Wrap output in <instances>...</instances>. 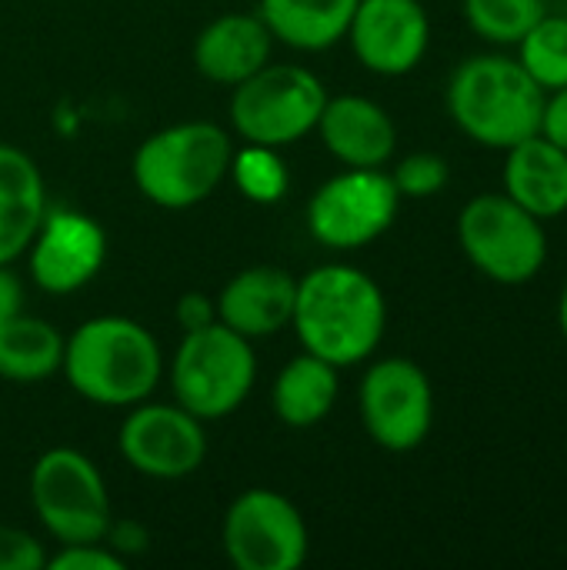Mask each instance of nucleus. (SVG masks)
<instances>
[{
  "mask_svg": "<svg viewBox=\"0 0 567 570\" xmlns=\"http://www.w3.org/2000/svg\"><path fill=\"white\" fill-rule=\"evenodd\" d=\"M307 354L351 367L368 361L388 327V304L374 277L351 264H324L297 281L291 317Z\"/></svg>",
  "mask_w": 567,
  "mask_h": 570,
  "instance_id": "nucleus-1",
  "label": "nucleus"
},
{
  "mask_svg": "<svg viewBox=\"0 0 567 570\" xmlns=\"http://www.w3.org/2000/svg\"><path fill=\"white\" fill-rule=\"evenodd\" d=\"M545 100L548 94L531 80L521 60L508 53H475L461 60L444 90L454 127L488 150H508L541 134Z\"/></svg>",
  "mask_w": 567,
  "mask_h": 570,
  "instance_id": "nucleus-2",
  "label": "nucleus"
},
{
  "mask_svg": "<svg viewBox=\"0 0 567 570\" xmlns=\"http://www.w3.org/2000/svg\"><path fill=\"white\" fill-rule=\"evenodd\" d=\"M60 367L84 401L134 407L160 381V347L130 317H94L63 341Z\"/></svg>",
  "mask_w": 567,
  "mask_h": 570,
  "instance_id": "nucleus-3",
  "label": "nucleus"
},
{
  "mask_svg": "<svg viewBox=\"0 0 567 570\" xmlns=\"http://www.w3.org/2000/svg\"><path fill=\"white\" fill-rule=\"evenodd\" d=\"M231 137L211 120L174 124L150 134L134 154L140 194L164 210H187L207 200L231 174Z\"/></svg>",
  "mask_w": 567,
  "mask_h": 570,
  "instance_id": "nucleus-4",
  "label": "nucleus"
},
{
  "mask_svg": "<svg viewBox=\"0 0 567 570\" xmlns=\"http://www.w3.org/2000/svg\"><path fill=\"white\" fill-rule=\"evenodd\" d=\"M458 244L475 271L505 287L535 281L548 264V227L501 194H478L458 214Z\"/></svg>",
  "mask_w": 567,
  "mask_h": 570,
  "instance_id": "nucleus-5",
  "label": "nucleus"
},
{
  "mask_svg": "<svg viewBox=\"0 0 567 570\" xmlns=\"http://www.w3.org/2000/svg\"><path fill=\"white\" fill-rule=\"evenodd\" d=\"M254 377L257 361L251 341L221 321L187 331L170 364L177 404L201 421L234 414L247 401Z\"/></svg>",
  "mask_w": 567,
  "mask_h": 570,
  "instance_id": "nucleus-6",
  "label": "nucleus"
},
{
  "mask_svg": "<svg viewBox=\"0 0 567 570\" xmlns=\"http://www.w3.org/2000/svg\"><path fill=\"white\" fill-rule=\"evenodd\" d=\"M328 104L324 83L297 63H264L231 97V124L247 144L287 147L317 127Z\"/></svg>",
  "mask_w": 567,
  "mask_h": 570,
  "instance_id": "nucleus-7",
  "label": "nucleus"
},
{
  "mask_svg": "<svg viewBox=\"0 0 567 570\" xmlns=\"http://www.w3.org/2000/svg\"><path fill=\"white\" fill-rule=\"evenodd\" d=\"M30 504L60 544L104 541L114 521L100 471L74 448H53L37 458L30 471Z\"/></svg>",
  "mask_w": 567,
  "mask_h": 570,
  "instance_id": "nucleus-8",
  "label": "nucleus"
},
{
  "mask_svg": "<svg viewBox=\"0 0 567 570\" xmlns=\"http://www.w3.org/2000/svg\"><path fill=\"white\" fill-rule=\"evenodd\" d=\"M401 194L381 167H348L321 184L307 204V227L317 244L354 250L391 230Z\"/></svg>",
  "mask_w": 567,
  "mask_h": 570,
  "instance_id": "nucleus-9",
  "label": "nucleus"
},
{
  "mask_svg": "<svg viewBox=\"0 0 567 570\" xmlns=\"http://www.w3.org/2000/svg\"><path fill=\"white\" fill-rule=\"evenodd\" d=\"M361 421L368 438L391 454L421 448L434 424V387L424 367L411 357L374 361L361 381Z\"/></svg>",
  "mask_w": 567,
  "mask_h": 570,
  "instance_id": "nucleus-10",
  "label": "nucleus"
},
{
  "mask_svg": "<svg viewBox=\"0 0 567 570\" xmlns=\"http://www.w3.org/2000/svg\"><path fill=\"white\" fill-rule=\"evenodd\" d=\"M224 551L237 570H297L307 561L304 518L277 491H244L224 518Z\"/></svg>",
  "mask_w": 567,
  "mask_h": 570,
  "instance_id": "nucleus-11",
  "label": "nucleus"
},
{
  "mask_svg": "<svg viewBox=\"0 0 567 570\" xmlns=\"http://www.w3.org/2000/svg\"><path fill=\"white\" fill-rule=\"evenodd\" d=\"M120 454L124 461L147 478L177 481L194 474L204 464L207 438L201 417L180 404H134L120 424Z\"/></svg>",
  "mask_w": 567,
  "mask_h": 570,
  "instance_id": "nucleus-12",
  "label": "nucleus"
},
{
  "mask_svg": "<svg viewBox=\"0 0 567 570\" xmlns=\"http://www.w3.org/2000/svg\"><path fill=\"white\" fill-rule=\"evenodd\" d=\"M344 37L371 73L404 77L428 53L431 20L421 0H358Z\"/></svg>",
  "mask_w": 567,
  "mask_h": 570,
  "instance_id": "nucleus-13",
  "label": "nucleus"
},
{
  "mask_svg": "<svg viewBox=\"0 0 567 570\" xmlns=\"http://www.w3.org/2000/svg\"><path fill=\"white\" fill-rule=\"evenodd\" d=\"M107 257L104 227L77 210L43 214L30 240V274L47 294H74L94 281Z\"/></svg>",
  "mask_w": 567,
  "mask_h": 570,
  "instance_id": "nucleus-14",
  "label": "nucleus"
},
{
  "mask_svg": "<svg viewBox=\"0 0 567 570\" xmlns=\"http://www.w3.org/2000/svg\"><path fill=\"white\" fill-rule=\"evenodd\" d=\"M314 130L344 167H384L398 147L391 114L358 94L328 97Z\"/></svg>",
  "mask_w": 567,
  "mask_h": 570,
  "instance_id": "nucleus-15",
  "label": "nucleus"
},
{
  "mask_svg": "<svg viewBox=\"0 0 567 570\" xmlns=\"http://www.w3.org/2000/svg\"><path fill=\"white\" fill-rule=\"evenodd\" d=\"M297 281L281 267H247L234 274L217 304V321L247 341L284 331L294 317Z\"/></svg>",
  "mask_w": 567,
  "mask_h": 570,
  "instance_id": "nucleus-16",
  "label": "nucleus"
},
{
  "mask_svg": "<svg viewBox=\"0 0 567 570\" xmlns=\"http://www.w3.org/2000/svg\"><path fill=\"white\" fill-rule=\"evenodd\" d=\"M505 194L538 220L567 214V150L531 134L505 150Z\"/></svg>",
  "mask_w": 567,
  "mask_h": 570,
  "instance_id": "nucleus-17",
  "label": "nucleus"
},
{
  "mask_svg": "<svg viewBox=\"0 0 567 570\" xmlns=\"http://www.w3.org/2000/svg\"><path fill=\"white\" fill-rule=\"evenodd\" d=\"M271 43L274 37L261 17L224 13L201 30L194 43V63L207 80L237 87L271 60Z\"/></svg>",
  "mask_w": 567,
  "mask_h": 570,
  "instance_id": "nucleus-18",
  "label": "nucleus"
},
{
  "mask_svg": "<svg viewBox=\"0 0 567 570\" xmlns=\"http://www.w3.org/2000/svg\"><path fill=\"white\" fill-rule=\"evenodd\" d=\"M47 214L43 177L37 164L10 144H0V267L17 261Z\"/></svg>",
  "mask_w": 567,
  "mask_h": 570,
  "instance_id": "nucleus-19",
  "label": "nucleus"
},
{
  "mask_svg": "<svg viewBox=\"0 0 567 570\" xmlns=\"http://www.w3.org/2000/svg\"><path fill=\"white\" fill-rule=\"evenodd\" d=\"M358 0H261L271 37L294 50H328L344 40Z\"/></svg>",
  "mask_w": 567,
  "mask_h": 570,
  "instance_id": "nucleus-20",
  "label": "nucleus"
},
{
  "mask_svg": "<svg viewBox=\"0 0 567 570\" xmlns=\"http://www.w3.org/2000/svg\"><path fill=\"white\" fill-rule=\"evenodd\" d=\"M271 401L287 428H314L338 401V367L304 351L281 367Z\"/></svg>",
  "mask_w": 567,
  "mask_h": 570,
  "instance_id": "nucleus-21",
  "label": "nucleus"
},
{
  "mask_svg": "<svg viewBox=\"0 0 567 570\" xmlns=\"http://www.w3.org/2000/svg\"><path fill=\"white\" fill-rule=\"evenodd\" d=\"M63 364V337L53 324L27 314L0 321V377L17 384H37L57 374Z\"/></svg>",
  "mask_w": 567,
  "mask_h": 570,
  "instance_id": "nucleus-22",
  "label": "nucleus"
},
{
  "mask_svg": "<svg viewBox=\"0 0 567 570\" xmlns=\"http://www.w3.org/2000/svg\"><path fill=\"white\" fill-rule=\"evenodd\" d=\"M515 47L521 67L545 94L567 87V13L548 10Z\"/></svg>",
  "mask_w": 567,
  "mask_h": 570,
  "instance_id": "nucleus-23",
  "label": "nucleus"
},
{
  "mask_svg": "<svg viewBox=\"0 0 567 570\" xmlns=\"http://www.w3.org/2000/svg\"><path fill=\"white\" fill-rule=\"evenodd\" d=\"M461 10L481 40L515 47L548 13V0H461Z\"/></svg>",
  "mask_w": 567,
  "mask_h": 570,
  "instance_id": "nucleus-24",
  "label": "nucleus"
},
{
  "mask_svg": "<svg viewBox=\"0 0 567 570\" xmlns=\"http://www.w3.org/2000/svg\"><path fill=\"white\" fill-rule=\"evenodd\" d=\"M231 174L244 197H251L254 204H277L287 194V170L274 147H244L237 157H231Z\"/></svg>",
  "mask_w": 567,
  "mask_h": 570,
  "instance_id": "nucleus-25",
  "label": "nucleus"
},
{
  "mask_svg": "<svg viewBox=\"0 0 567 570\" xmlns=\"http://www.w3.org/2000/svg\"><path fill=\"white\" fill-rule=\"evenodd\" d=\"M448 177H451L448 160L438 157V154H428V150L408 154V157L398 160V167L391 170V180H394L401 200H404V197H414V200L434 197V194H441V190L448 187Z\"/></svg>",
  "mask_w": 567,
  "mask_h": 570,
  "instance_id": "nucleus-26",
  "label": "nucleus"
},
{
  "mask_svg": "<svg viewBox=\"0 0 567 570\" xmlns=\"http://www.w3.org/2000/svg\"><path fill=\"white\" fill-rule=\"evenodd\" d=\"M50 570H124V558L114 554L104 541L94 544H63L53 558H47Z\"/></svg>",
  "mask_w": 567,
  "mask_h": 570,
  "instance_id": "nucleus-27",
  "label": "nucleus"
},
{
  "mask_svg": "<svg viewBox=\"0 0 567 570\" xmlns=\"http://www.w3.org/2000/svg\"><path fill=\"white\" fill-rule=\"evenodd\" d=\"M47 554L37 538L20 528L0 524V570H43Z\"/></svg>",
  "mask_w": 567,
  "mask_h": 570,
  "instance_id": "nucleus-28",
  "label": "nucleus"
},
{
  "mask_svg": "<svg viewBox=\"0 0 567 570\" xmlns=\"http://www.w3.org/2000/svg\"><path fill=\"white\" fill-rule=\"evenodd\" d=\"M541 134L567 150V87H558L548 94L545 100V114H541Z\"/></svg>",
  "mask_w": 567,
  "mask_h": 570,
  "instance_id": "nucleus-29",
  "label": "nucleus"
},
{
  "mask_svg": "<svg viewBox=\"0 0 567 570\" xmlns=\"http://www.w3.org/2000/svg\"><path fill=\"white\" fill-rule=\"evenodd\" d=\"M214 321H217V304L211 297H204V294H184L180 297V304H177V324L184 327V334L187 331H201V327H207Z\"/></svg>",
  "mask_w": 567,
  "mask_h": 570,
  "instance_id": "nucleus-30",
  "label": "nucleus"
},
{
  "mask_svg": "<svg viewBox=\"0 0 567 570\" xmlns=\"http://www.w3.org/2000/svg\"><path fill=\"white\" fill-rule=\"evenodd\" d=\"M20 304H23V291H20L17 277L7 267H0V321L13 317L20 311Z\"/></svg>",
  "mask_w": 567,
  "mask_h": 570,
  "instance_id": "nucleus-31",
  "label": "nucleus"
},
{
  "mask_svg": "<svg viewBox=\"0 0 567 570\" xmlns=\"http://www.w3.org/2000/svg\"><path fill=\"white\" fill-rule=\"evenodd\" d=\"M558 327H561V337H565L567 344V277L565 287H561V297H558Z\"/></svg>",
  "mask_w": 567,
  "mask_h": 570,
  "instance_id": "nucleus-32",
  "label": "nucleus"
},
{
  "mask_svg": "<svg viewBox=\"0 0 567 570\" xmlns=\"http://www.w3.org/2000/svg\"><path fill=\"white\" fill-rule=\"evenodd\" d=\"M565 454H567V438H565Z\"/></svg>",
  "mask_w": 567,
  "mask_h": 570,
  "instance_id": "nucleus-33",
  "label": "nucleus"
}]
</instances>
